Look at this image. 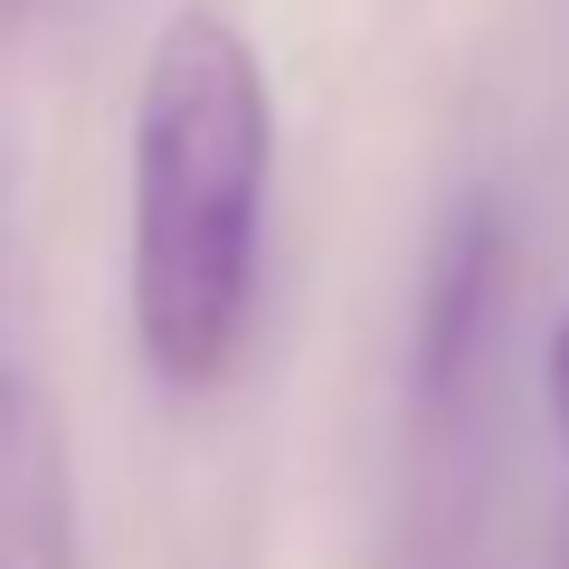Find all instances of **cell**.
I'll return each instance as SVG.
<instances>
[{
	"instance_id": "6da1fadb",
	"label": "cell",
	"mask_w": 569,
	"mask_h": 569,
	"mask_svg": "<svg viewBox=\"0 0 569 569\" xmlns=\"http://www.w3.org/2000/svg\"><path fill=\"white\" fill-rule=\"evenodd\" d=\"M276 190V86L228 10L181 0L152 29L133 96V342L181 399L247 351Z\"/></svg>"
},
{
	"instance_id": "7a4b0ae2",
	"label": "cell",
	"mask_w": 569,
	"mask_h": 569,
	"mask_svg": "<svg viewBox=\"0 0 569 569\" xmlns=\"http://www.w3.org/2000/svg\"><path fill=\"white\" fill-rule=\"evenodd\" d=\"M493 295H503V228L493 209H466L427 266V313H418V389L447 399L466 380V361L485 351V323H493Z\"/></svg>"
},
{
	"instance_id": "3957f363",
	"label": "cell",
	"mask_w": 569,
	"mask_h": 569,
	"mask_svg": "<svg viewBox=\"0 0 569 569\" xmlns=\"http://www.w3.org/2000/svg\"><path fill=\"white\" fill-rule=\"evenodd\" d=\"M541 380H550V418H560V447H569V313L550 323V361H541Z\"/></svg>"
}]
</instances>
